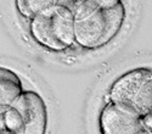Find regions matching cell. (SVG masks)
<instances>
[{
	"label": "cell",
	"instance_id": "1",
	"mask_svg": "<svg viewBox=\"0 0 152 134\" xmlns=\"http://www.w3.org/2000/svg\"><path fill=\"white\" fill-rule=\"evenodd\" d=\"M125 20L122 0H100L89 15L74 21V35L84 49H99L108 44L121 32Z\"/></svg>",
	"mask_w": 152,
	"mask_h": 134
},
{
	"label": "cell",
	"instance_id": "2",
	"mask_svg": "<svg viewBox=\"0 0 152 134\" xmlns=\"http://www.w3.org/2000/svg\"><path fill=\"white\" fill-rule=\"evenodd\" d=\"M110 101L136 116L152 112V71L137 67L118 77L110 89Z\"/></svg>",
	"mask_w": 152,
	"mask_h": 134
},
{
	"label": "cell",
	"instance_id": "3",
	"mask_svg": "<svg viewBox=\"0 0 152 134\" xmlns=\"http://www.w3.org/2000/svg\"><path fill=\"white\" fill-rule=\"evenodd\" d=\"M31 34L49 50H65L75 42L73 14L57 4L31 18Z\"/></svg>",
	"mask_w": 152,
	"mask_h": 134
},
{
	"label": "cell",
	"instance_id": "4",
	"mask_svg": "<svg viewBox=\"0 0 152 134\" xmlns=\"http://www.w3.org/2000/svg\"><path fill=\"white\" fill-rule=\"evenodd\" d=\"M22 118V134H45L48 108L43 97L33 90H23L12 105Z\"/></svg>",
	"mask_w": 152,
	"mask_h": 134
},
{
	"label": "cell",
	"instance_id": "5",
	"mask_svg": "<svg viewBox=\"0 0 152 134\" xmlns=\"http://www.w3.org/2000/svg\"><path fill=\"white\" fill-rule=\"evenodd\" d=\"M100 129L102 134H141L145 130L140 116L111 101L100 113Z\"/></svg>",
	"mask_w": 152,
	"mask_h": 134
},
{
	"label": "cell",
	"instance_id": "6",
	"mask_svg": "<svg viewBox=\"0 0 152 134\" xmlns=\"http://www.w3.org/2000/svg\"><path fill=\"white\" fill-rule=\"evenodd\" d=\"M23 93V84L16 72L0 66V113L9 110Z\"/></svg>",
	"mask_w": 152,
	"mask_h": 134
},
{
	"label": "cell",
	"instance_id": "7",
	"mask_svg": "<svg viewBox=\"0 0 152 134\" xmlns=\"http://www.w3.org/2000/svg\"><path fill=\"white\" fill-rule=\"evenodd\" d=\"M57 1L58 0H16V6L22 16L31 20L35 15L57 5Z\"/></svg>",
	"mask_w": 152,
	"mask_h": 134
},
{
	"label": "cell",
	"instance_id": "8",
	"mask_svg": "<svg viewBox=\"0 0 152 134\" xmlns=\"http://www.w3.org/2000/svg\"><path fill=\"white\" fill-rule=\"evenodd\" d=\"M4 118L5 124L10 130L17 134H22V118L16 107L11 106L9 110H6L4 112Z\"/></svg>",
	"mask_w": 152,
	"mask_h": 134
},
{
	"label": "cell",
	"instance_id": "9",
	"mask_svg": "<svg viewBox=\"0 0 152 134\" xmlns=\"http://www.w3.org/2000/svg\"><path fill=\"white\" fill-rule=\"evenodd\" d=\"M85 1H88V0H58L57 4L61 5V6L67 7L73 14V12L77 10L82 4H84Z\"/></svg>",
	"mask_w": 152,
	"mask_h": 134
},
{
	"label": "cell",
	"instance_id": "10",
	"mask_svg": "<svg viewBox=\"0 0 152 134\" xmlns=\"http://www.w3.org/2000/svg\"><path fill=\"white\" fill-rule=\"evenodd\" d=\"M141 118H142L144 129L147 130V132H151V129H152V126H151V123H152V112H150V113L142 116Z\"/></svg>",
	"mask_w": 152,
	"mask_h": 134
},
{
	"label": "cell",
	"instance_id": "11",
	"mask_svg": "<svg viewBox=\"0 0 152 134\" xmlns=\"http://www.w3.org/2000/svg\"><path fill=\"white\" fill-rule=\"evenodd\" d=\"M0 134H17L15 132L10 130L6 124H5V118H4V113H0Z\"/></svg>",
	"mask_w": 152,
	"mask_h": 134
},
{
	"label": "cell",
	"instance_id": "12",
	"mask_svg": "<svg viewBox=\"0 0 152 134\" xmlns=\"http://www.w3.org/2000/svg\"><path fill=\"white\" fill-rule=\"evenodd\" d=\"M141 134H152V132H147V130H144Z\"/></svg>",
	"mask_w": 152,
	"mask_h": 134
}]
</instances>
